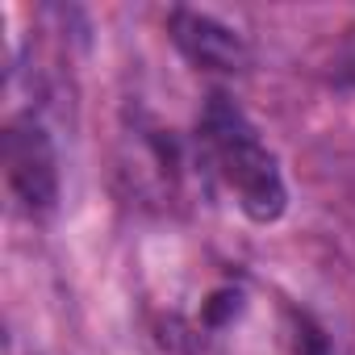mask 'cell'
<instances>
[{
  "label": "cell",
  "instance_id": "obj_3",
  "mask_svg": "<svg viewBox=\"0 0 355 355\" xmlns=\"http://www.w3.org/2000/svg\"><path fill=\"white\" fill-rule=\"evenodd\" d=\"M171 38L193 63L209 67V71H239L247 63V46L234 30H226L222 21H214L209 13H193V9H175L171 13Z\"/></svg>",
  "mask_w": 355,
  "mask_h": 355
},
{
  "label": "cell",
  "instance_id": "obj_1",
  "mask_svg": "<svg viewBox=\"0 0 355 355\" xmlns=\"http://www.w3.org/2000/svg\"><path fill=\"white\" fill-rule=\"evenodd\" d=\"M197 138H201L205 163L214 167V175L230 189V197L251 222L268 226L288 209V189H284V171L276 155L263 146L259 130L247 121V113L230 96L222 92L209 96Z\"/></svg>",
  "mask_w": 355,
  "mask_h": 355
},
{
  "label": "cell",
  "instance_id": "obj_2",
  "mask_svg": "<svg viewBox=\"0 0 355 355\" xmlns=\"http://www.w3.org/2000/svg\"><path fill=\"white\" fill-rule=\"evenodd\" d=\"M0 159H5V184L13 205L30 222L51 218L59 205V155L46 125L38 117H13L5 125Z\"/></svg>",
  "mask_w": 355,
  "mask_h": 355
}]
</instances>
